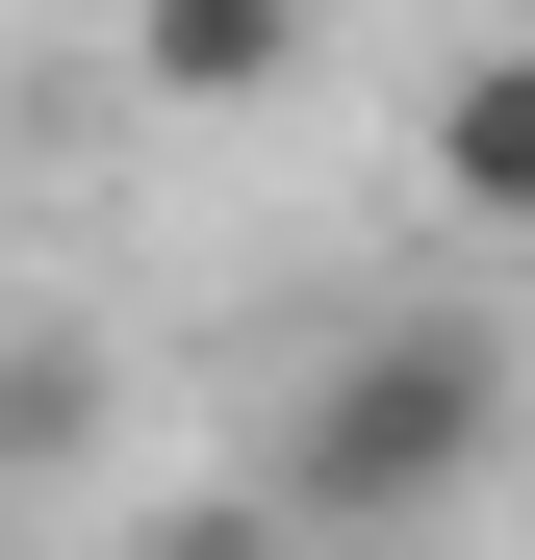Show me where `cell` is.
<instances>
[{"mask_svg": "<svg viewBox=\"0 0 535 560\" xmlns=\"http://www.w3.org/2000/svg\"><path fill=\"white\" fill-rule=\"evenodd\" d=\"M510 485V306L460 280H408V306H357L306 383H281V458H255V510L306 560H383V535H460Z\"/></svg>", "mask_w": 535, "mask_h": 560, "instance_id": "1", "label": "cell"}, {"mask_svg": "<svg viewBox=\"0 0 535 560\" xmlns=\"http://www.w3.org/2000/svg\"><path fill=\"white\" fill-rule=\"evenodd\" d=\"M408 153H433V205H460V230H510V255H535V26H485V51H433V103H408Z\"/></svg>", "mask_w": 535, "mask_h": 560, "instance_id": "2", "label": "cell"}, {"mask_svg": "<svg viewBox=\"0 0 535 560\" xmlns=\"http://www.w3.org/2000/svg\"><path fill=\"white\" fill-rule=\"evenodd\" d=\"M306 26H332V0H128V77L205 128V103H281V77H306Z\"/></svg>", "mask_w": 535, "mask_h": 560, "instance_id": "3", "label": "cell"}, {"mask_svg": "<svg viewBox=\"0 0 535 560\" xmlns=\"http://www.w3.org/2000/svg\"><path fill=\"white\" fill-rule=\"evenodd\" d=\"M77 458H103V357L26 331V357H0V485H77Z\"/></svg>", "mask_w": 535, "mask_h": 560, "instance_id": "4", "label": "cell"}, {"mask_svg": "<svg viewBox=\"0 0 535 560\" xmlns=\"http://www.w3.org/2000/svg\"><path fill=\"white\" fill-rule=\"evenodd\" d=\"M103 560H306V535H281V510H255V485H178V510H128Z\"/></svg>", "mask_w": 535, "mask_h": 560, "instance_id": "5", "label": "cell"}]
</instances>
